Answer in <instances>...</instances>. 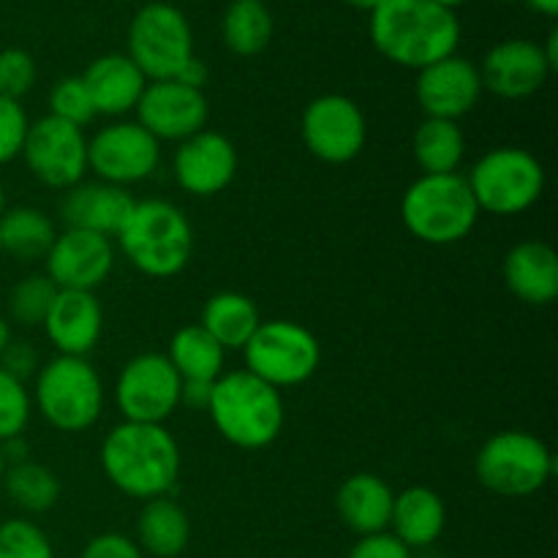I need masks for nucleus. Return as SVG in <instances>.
<instances>
[{
    "instance_id": "a878e982",
    "label": "nucleus",
    "mask_w": 558,
    "mask_h": 558,
    "mask_svg": "<svg viewBox=\"0 0 558 558\" xmlns=\"http://www.w3.org/2000/svg\"><path fill=\"white\" fill-rule=\"evenodd\" d=\"M136 545L142 554L178 558L191 543V518L172 496L150 499L136 518Z\"/></svg>"
},
{
    "instance_id": "37998d69",
    "label": "nucleus",
    "mask_w": 558,
    "mask_h": 558,
    "mask_svg": "<svg viewBox=\"0 0 558 558\" xmlns=\"http://www.w3.org/2000/svg\"><path fill=\"white\" fill-rule=\"evenodd\" d=\"M174 80L183 82V85H189V87H194V90H205L207 80H210V69L205 65V60L196 58L194 54V58H191L189 63L180 69V74L174 76Z\"/></svg>"
},
{
    "instance_id": "a19ab883",
    "label": "nucleus",
    "mask_w": 558,
    "mask_h": 558,
    "mask_svg": "<svg viewBox=\"0 0 558 558\" xmlns=\"http://www.w3.org/2000/svg\"><path fill=\"white\" fill-rule=\"evenodd\" d=\"M347 558H414V554L390 532H381L371 534V537H357Z\"/></svg>"
},
{
    "instance_id": "49530a36",
    "label": "nucleus",
    "mask_w": 558,
    "mask_h": 558,
    "mask_svg": "<svg viewBox=\"0 0 558 558\" xmlns=\"http://www.w3.org/2000/svg\"><path fill=\"white\" fill-rule=\"evenodd\" d=\"M543 52H545V60H548L550 63V69H558V33L556 31H550V36H548V41L543 44Z\"/></svg>"
},
{
    "instance_id": "20e7f679",
    "label": "nucleus",
    "mask_w": 558,
    "mask_h": 558,
    "mask_svg": "<svg viewBox=\"0 0 558 558\" xmlns=\"http://www.w3.org/2000/svg\"><path fill=\"white\" fill-rule=\"evenodd\" d=\"M125 259L150 278H174L194 254V229L178 205L167 199L134 202L118 232Z\"/></svg>"
},
{
    "instance_id": "f03ea898",
    "label": "nucleus",
    "mask_w": 558,
    "mask_h": 558,
    "mask_svg": "<svg viewBox=\"0 0 558 558\" xmlns=\"http://www.w3.org/2000/svg\"><path fill=\"white\" fill-rule=\"evenodd\" d=\"M371 41L390 63L420 71L458 52L461 22L436 0H379L371 11Z\"/></svg>"
},
{
    "instance_id": "e433bc0d",
    "label": "nucleus",
    "mask_w": 558,
    "mask_h": 558,
    "mask_svg": "<svg viewBox=\"0 0 558 558\" xmlns=\"http://www.w3.org/2000/svg\"><path fill=\"white\" fill-rule=\"evenodd\" d=\"M38 80L36 60L20 47L0 49V96L20 101L33 90Z\"/></svg>"
},
{
    "instance_id": "f8f14e48",
    "label": "nucleus",
    "mask_w": 558,
    "mask_h": 558,
    "mask_svg": "<svg viewBox=\"0 0 558 558\" xmlns=\"http://www.w3.org/2000/svg\"><path fill=\"white\" fill-rule=\"evenodd\" d=\"M161 163V142L136 120H112L87 140V172L101 183L129 185L153 178Z\"/></svg>"
},
{
    "instance_id": "a211bd4d",
    "label": "nucleus",
    "mask_w": 558,
    "mask_h": 558,
    "mask_svg": "<svg viewBox=\"0 0 558 558\" xmlns=\"http://www.w3.org/2000/svg\"><path fill=\"white\" fill-rule=\"evenodd\" d=\"M172 172L180 189L191 196H216L232 185L238 174V147L218 131H199L178 145Z\"/></svg>"
},
{
    "instance_id": "4468645a",
    "label": "nucleus",
    "mask_w": 558,
    "mask_h": 558,
    "mask_svg": "<svg viewBox=\"0 0 558 558\" xmlns=\"http://www.w3.org/2000/svg\"><path fill=\"white\" fill-rule=\"evenodd\" d=\"M300 134L314 158L325 163H349L363 153L368 123L354 98L325 93L305 107Z\"/></svg>"
},
{
    "instance_id": "2eb2a0df",
    "label": "nucleus",
    "mask_w": 558,
    "mask_h": 558,
    "mask_svg": "<svg viewBox=\"0 0 558 558\" xmlns=\"http://www.w3.org/2000/svg\"><path fill=\"white\" fill-rule=\"evenodd\" d=\"M136 123L150 131L158 142H183L207 129L210 101L205 90L183 85L178 80L147 82L140 104H136Z\"/></svg>"
},
{
    "instance_id": "9b49d317",
    "label": "nucleus",
    "mask_w": 558,
    "mask_h": 558,
    "mask_svg": "<svg viewBox=\"0 0 558 558\" xmlns=\"http://www.w3.org/2000/svg\"><path fill=\"white\" fill-rule=\"evenodd\" d=\"M183 379L167 354L145 352L131 357L114 381V403L125 423L163 425L180 407Z\"/></svg>"
},
{
    "instance_id": "5701e85b",
    "label": "nucleus",
    "mask_w": 558,
    "mask_h": 558,
    "mask_svg": "<svg viewBox=\"0 0 558 558\" xmlns=\"http://www.w3.org/2000/svg\"><path fill=\"white\" fill-rule=\"evenodd\" d=\"M501 276L507 289L532 308H545L558 298V256L543 240L512 245L501 265Z\"/></svg>"
},
{
    "instance_id": "f704fd0d",
    "label": "nucleus",
    "mask_w": 558,
    "mask_h": 558,
    "mask_svg": "<svg viewBox=\"0 0 558 558\" xmlns=\"http://www.w3.org/2000/svg\"><path fill=\"white\" fill-rule=\"evenodd\" d=\"M33 414V398L25 381L0 368V445L25 434Z\"/></svg>"
},
{
    "instance_id": "4c0bfd02",
    "label": "nucleus",
    "mask_w": 558,
    "mask_h": 558,
    "mask_svg": "<svg viewBox=\"0 0 558 558\" xmlns=\"http://www.w3.org/2000/svg\"><path fill=\"white\" fill-rule=\"evenodd\" d=\"M27 125H31V120H27L25 107L14 98L0 96V167L20 158Z\"/></svg>"
},
{
    "instance_id": "bb28decb",
    "label": "nucleus",
    "mask_w": 558,
    "mask_h": 558,
    "mask_svg": "<svg viewBox=\"0 0 558 558\" xmlns=\"http://www.w3.org/2000/svg\"><path fill=\"white\" fill-rule=\"evenodd\" d=\"M199 325L221 343L223 349H240L248 343L256 327L262 325L259 308L248 294L240 292H218L207 298L205 308H202Z\"/></svg>"
},
{
    "instance_id": "864d4df0",
    "label": "nucleus",
    "mask_w": 558,
    "mask_h": 558,
    "mask_svg": "<svg viewBox=\"0 0 558 558\" xmlns=\"http://www.w3.org/2000/svg\"><path fill=\"white\" fill-rule=\"evenodd\" d=\"M0 254H3V238H0Z\"/></svg>"
},
{
    "instance_id": "dca6fc26",
    "label": "nucleus",
    "mask_w": 558,
    "mask_h": 558,
    "mask_svg": "<svg viewBox=\"0 0 558 558\" xmlns=\"http://www.w3.org/2000/svg\"><path fill=\"white\" fill-rule=\"evenodd\" d=\"M44 276L58 289L96 292L114 267L112 238L82 229H63L44 256Z\"/></svg>"
},
{
    "instance_id": "8fccbe9b",
    "label": "nucleus",
    "mask_w": 558,
    "mask_h": 558,
    "mask_svg": "<svg viewBox=\"0 0 558 558\" xmlns=\"http://www.w3.org/2000/svg\"><path fill=\"white\" fill-rule=\"evenodd\" d=\"M436 3H441V5H447V9H452V11H456L458 5L469 3V0H436Z\"/></svg>"
},
{
    "instance_id": "ddd939ff",
    "label": "nucleus",
    "mask_w": 558,
    "mask_h": 558,
    "mask_svg": "<svg viewBox=\"0 0 558 558\" xmlns=\"http://www.w3.org/2000/svg\"><path fill=\"white\" fill-rule=\"evenodd\" d=\"M20 158L38 183L69 191L87 174V136L76 125L44 114L27 125Z\"/></svg>"
},
{
    "instance_id": "c756f323",
    "label": "nucleus",
    "mask_w": 558,
    "mask_h": 558,
    "mask_svg": "<svg viewBox=\"0 0 558 558\" xmlns=\"http://www.w3.org/2000/svg\"><path fill=\"white\" fill-rule=\"evenodd\" d=\"M412 153L423 174H452L466 156V136L456 120L425 118L414 131Z\"/></svg>"
},
{
    "instance_id": "1a4fd4ad",
    "label": "nucleus",
    "mask_w": 558,
    "mask_h": 558,
    "mask_svg": "<svg viewBox=\"0 0 558 558\" xmlns=\"http://www.w3.org/2000/svg\"><path fill=\"white\" fill-rule=\"evenodd\" d=\"M245 371L276 390L305 385L319 371V338L289 319L262 322L243 347Z\"/></svg>"
},
{
    "instance_id": "6e6552de",
    "label": "nucleus",
    "mask_w": 558,
    "mask_h": 558,
    "mask_svg": "<svg viewBox=\"0 0 558 558\" xmlns=\"http://www.w3.org/2000/svg\"><path fill=\"white\" fill-rule=\"evenodd\" d=\"M466 183L480 213L512 218L543 199L545 167L523 147H494L474 161Z\"/></svg>"
},
{
    "instance_id": "412c9836",
    "label": "nucleus",
    "mask_w": 558,
    "mask_h": 558,
    "mask_svg": "<svg viewBox=\"0 0 558 558\" xmlns=\"http://www.w3.org/2000/svg\"><path fill=\"white\" fill-rule=\"evenodd\" d=\"M134 196L129 189H120L112 183H76L65 191L60 202V218L65 229H82V232H96L104 238H118L125 218L134 210Z\"/></svg>"
},
{
    "instance_id": "c03bdc74",
    "label": "nucleus",
    "mask_w": 558,
    "mask_h": 558,
    "mask_svg": "<svg viewBox=\"0 0 558 558\" xmlns=\"http://www.w3.org/2000/svg\"><path fill=\"white\" fill-rule=\"evenodd\" d=\"M0 452H3L5 458V466H14V463H22V461H31V447H27L25 436H14V439L3 441L0 445Z\"/></svg>"
},
{
    "instance_id": "423d86ee",
    "label": "nucleus",
    "mask_w": 558,
    "mask_h": 558,
    "mask_svg": "<svg viewBox=\"0 0 558 558\" xmlns=\"http://www.w3.org/2000/svg\"><path fill=\"white\" fill-rule=\"evenodd\" d=\"M38 414L60 434L93 428L104 412V385L87 357L58 354L41 365L33 387Z\"/></svg>"
},
{
    "instance_id": "603ef678",
    "label": "nucleus",
    "mask_w": 558,
    "mask_h": 558,
    "mask_svg": "<svg viewBox=\"0 0 558 558\" xmlns=\"http://www.w3.org/2000/svg\"><path fill=\"white\" fill-rule=\"evenodd\" d=\"M5 458H3V452H0V483H3V474H5Z\"/></svg>"
},
{
    "instance_id": "c85d7f7f",
    "label": "nucleus",
    "mask_w": 558,
    "mask_h": 558,
    "mask_svg": "<svg viewBox=\"0 0 558 558\" xmlns=\"http://www.w3.org/2000/svg\"><path fill=\"white\" fill-rule=\"evenodd\" d=\"M221 36L229 52L254 58L270 47L276 36V20L265 0H232L223 11Z\"/></svg>"
},
{
    "instance_id": "393cba45",
    "label": "nucleus",
    "mask_w": 558,
    "mask_h": 558,
    "mask_svg": "<svg viewBox=\"0 0 558 558\" xmlns=\"http://www.w3.org/2000/svg\"><path fill=\"white\" fill-rule=\"evenodd\" d=\"M396 490L379 474L360 472L341 483L336 494V510L343 526L357 537H371L390 529Z\"/></svg>"
},
{
    "instance_id": "c9c22d12",
    "label": "nucleus",
    "mask_w": 558,
    "mask_h": 558,
    "mask_svg": "<svg viewBox=\"0 0 558 558\" xmlns=\"http://www.w3.org/2000/svg\"><path fill=\"white\" fill-rule=\"evenodd\" d=\"M49 114L63 120V123L76 125V129H85L87 123L96 120V109H93L82 76H63V80L54 82L52 90H49Z\"/></svg>"
},
{
    "instance_id": "6ab92c4d",
    "label": "nucleus",
    "mask_w": 558,
    "mask_h": 558,
    "mask_svg": "<svg viewBox=\"0 0 558 558\" xmlns=\"http://www.w3.org/2000/svg\"><path fill=\"white\" fill-rule=\"evenodd\" d=\"M480 80L483 90L505 98V101H523L534 93L543 90L548 76L554 74L550 63L545 60L543 44L529 38H507L485 52Z\"/></svg>"
},
{
    "instance_id": "09e8293b",
    "label": "nucleus",
    "mask_w": 558,
    "mask_h": 558,
    "mask_svg": "<svg viewBox=\"0 0 558 558\" xmlns=\"http://www.w3.org/2000/svg\"><path fill=\"white\" fill-rule=\"evenodd\" d=\"M343 3L347 5H352V9H357V11H374L376 5H379V0H343Z\"/></svg>"
},
{
    "instance_id": "ea45409f",
    "label": "nucleus",
    "mask_w": 558,
    "mask_h": 558,
    "mask_svg": "<svg viewBox=\"0 0 558 558\" xmlns=\"http://www.w3.org/2000/svg\"><path fill=\"white\" fill-rule=\"evenodd\" d=\"M80 558H145V554H142L140 545L131 537H125V534L104 532L96 534V537L85 545Z\"/></svg>"
},
{
    "instance_id": "b1692460",
    "label": "nucleus",
    "mask_w": 558,
    "mask_h": 558,
    "mask_svg": "<svg viewBox=\"0 0 558 558\" xmlns=\"http://www.w3.org/2000/svg\"><path fill=\"white\" fill-rule=\"evenodd\" d=\"M447 529V505L428 485H412L392 499L390 529L409 550H430Z\"/></svg>"
},
{
    "instance_id": "79ce46f5",
    "label": "nucleus",
    "mask_w": 558,
    "mask_h": 558,
    "mask_svg": "<svg viewBox=\"0 0 558 558\" xmlns=\"http://www.w3.org/2000/svg\"><path fill=\"white\" fill-rule=\"evenodd\" d=\"M210 392H213V381H183L180 403H185L189 409H196V412H207Z\"/></svg>"
},
{
    "instance_id": "f3484780",
    "label": "nucleus",
    "mask_w": 558,
    "mask_h": 558,
    "mask_svg": "<svg viewBox=\"0 0 558 558\" xmlns=\"http://www.w3.org/2000/svg\"><path fill=\"white\" fill-rule=\"evenodd\" d=\"M483 93L480 69L458 52L420 69L414 82V96L425 118L456 123L477 107Z\"/></svg>"
},
{
    "instance_id": "4be33fe9",
    "label": "nucleus",
    "mask_w": 558,
    "mask_h": 558,
    "mask_svg": "<svg viewBox=\"0 0 558 558\" xmlns=\"http://www.w3.org/2000/svg\"><path fill=\"white\" fill-rule=\"evenodd\" d=\"M80 76L87 87L93 109H96V118L104 114V118L123 120L125 114L134 112L147 87L145 74L123 52L101 54Z\"/></svg>"
},
{
    "instance_id": "3c124183",
    "label": "nucleus",
    "mask_w": 558,
    "mask_h": 558,
    "mask_svg": "<svg viewBox=\"0 0 558 558\" xmlns=\"http://www.w3.org/2000/svg\"><path fill=\"white\" fill-rule=\"evenodd\" d=\"M5 213V189H3V183H0V216H3Z\"/></svg>"
},
{
    "instance_id": "de8ad7c7",
    "label": "nucleus",
    "mask_w": 558,
    "mask_h": 558,
    "mask_svg": "<svg viewBox=\"0 0 558 558\" xmlns=\"http://www.w3.org/2000/svg\"><path fill=\"white\" fill-rule=\"evenodd\" d=\"M11 341H14V332H11V322L5 319V316H0V354H3V349L9 347Z\"/></svg>"
},
{
    "instance_id": "0eeeda50",
    "label": "nucleus",
    "mask_w": 558,
    "mask_h": 558,
    "mask_svg": "<svg viewBox=\"0 0 558 558\" xmlns=\"http://www.w3.org/2000/svg\"><path fill=\"white\" fill-rule=\"evenodd\" d=\"M556 461L550 447L529 430H499L477 450L480 485L505 499H529L550 483Z\"/></svg>"
},
{
    "instance_id": "a18cd8bd",
    "label": "nucleus",
    "mask_w": 558,
    "mask_h": 558,
    "mask_svg": "<svg viewBox=\"0 0 558 558\" xmlns=\"http://www.w3.org/2000/svg\"><path fill=\"white\" fill-rule=\"evenodd\" d=\"M537 14L548 16V20H556L558 16V0H526Z\"/></svg>"
},
{
    "instance_id": "aec40b11",
    "label": "nucleus",
    "mask_w": 558,
    "mask_h": 558,
    "mask_svg": "<svg viewBox=\"0 0 558 558\" xmlns=\"http://www.w3.org/2000/svg\"><path fill=\"white\" fill-rule=\"evenodd\" d=\"M41 327L47 332V341L58 349V354L87 357L101 341L104 308L96 292L58 289Z\"/></svg>"
},
{
    "instance_id": "f257e3e1",
    "label": "nucleus",
    "mask_w": 558,
    "mask_h": 558,
    "mask_svg": "<svg viewBox=\"0 0 558 558\" xmlns=\"http://www.w3.org/2000/svg\"><path fill=\"white\" fill-rule=\"evenodd\" d=\"M98 458L109 483L142 505L172 496L183 466L180 445L167 425L125 423V420L104 436Z\"/></svg>"
},
{
    "instance_id": "7ed1b4c3",
    "label": "nucleus",
    "mask_w": 558,
    "mask_h": 558,
    "mask_svg": "<svg viewBox=\"0 0 558 558\" xmlns=\"http://www.w3.org/2000/svg\"><path fill=\"white\" fill-rule=\"evenodd\" d=\"M213 425L238 450H265L281 436L283 398L281 390L256 379L248 371H229L213 381L207 403Z\"/></svg>"
},
{
    "instance_id": "72a5a7b5",
    "label": "nucleus",
    "mask_w": 558,
    "mask_h": 558,
    "mask_svg": "<svg viewBox=\"0 0 558 558\" xmlns=\"http://www.w3.org/2000/svg\"><path fill=\"white\" fill-rule=\"evenodd\" d=\"M0 558H54V548L41 526L27 518L0 523Z\"/></svg>"
},
{
    "instance_id": "39448f33",
    "label": "nucleus",
    "mask_w": 558,
    "mask_h": 558,
    "mask_svg": "<svg viewBox=\"0 0 558 558\" xmlns=\"http://www.w3.org/2000/svg\"><path fill=\"white\" fill-rule=\"evenodd\" d=\"M403 227L428 245L461 243L480 221L466 174H420L401 199Z\"/></svg>"
},
{
    "instance_id": "58836bf2",
    "label": "nucleus",
    "mask_w": 558,
    "mask_h": 558,
    "mask_svg": "<svg viewBox=\"0 0 558 558\" xmlns=\"http://www.w3.org/2000/svg\"><path fill=\"white\" fill-rule=\"evenodd\" d=\"M0 368L27 385V379H33L38 374V368H41L36 347L31 341H11L3 349V354H0Z\"/></svg>"
},
{
    "instance_id": "2f4dec72",
    "label": "nucleus",
    "mask_w": 558,
    "mask_h": 558,
    "mask_svg": "<svg viewBox=\"0 0 558 558\" xmlns=\"http://www.w3.org/2000/svg\"><path fill=\"white\" fill-rule=\"evenodd\" d=\"M0 488L27 515H44L60 501V480L49 466L36 461H22L5 469Z\"/></svg>"
},
{
    "instance_id": "473e14b6",
    "label": "nucleus",
    "mask_w": 558,
    "mask_h": 558,
    "mask_svg": "<svg viewBox=\"0 0 558 558\" xmlns=\"http://www.w3.org/2000/svg\"><path fill=\"white\" fill-rule=\"evenodd\" d=\"M54 294H58V287L44 272L25 276L9 292V319L22 327L44 325Z\"/></svg>"
},
{
    "instance_id": "7c9ffc66",
    "label": "nucleus",
    "mask_w": 558,
    "mask_h": 558,
    "mask_svg": "<svg viewBox=\"0 0 558 558\" xmlns=\"http://www.w3.org/2000/svg\"><path fill=\"white\" fill-rule=\"evenodd\" d=\"M0 238H3V254L20 262H36L52 248L58 229L52 218L38 207H11L0 216Z\"/></svg>"
},
{
    "instance_id": "cd10ccee",
    "label": "nucleus",
    "mask_w": 558,
    "mask_h": 558,
    "mask_svg": "<svg viewBox=\"0 0 558 558\" xmlns=\"http://www.w3.org/2000/svg\"><path fill=\"white\" fill-rule=\"evenodd\" d=\"M167 360L183 381H216L227 374V349L202 325H185L172 336Z\"/></svg>"
},
{
    "instance_id": "9d476101",
    "label": "nucleus",
    "mask_w": 558,
    "mask_h": 558,
    "mask_svg": "<svg viewBox=\"0 0 558 558\" xmlns=\"http://www.w3.org/2000/svg\"><path fill=\"white\" fill-rule=\"evenodd\" d=\"M129 54L147 82L174 80L194 58V31L189 16L172 3L142 5L129 25Z\"/></svg>"
}]
</instances>
